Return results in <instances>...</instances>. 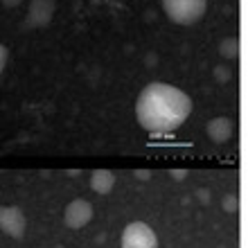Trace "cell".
<instances>
[{
    "label": "cell",
    "instance_id": "1",
    "mask_svg": "<svg viewBox=\"0 0 248 248\" xmlns=\"http://www.w3.org/2000/svg\"><path fill=\"white\" fill-rule=\"evenodd\" d=\"M192 113V99L185 91L165 81H151L136 99L138 124L149 133H171Z\"/></svg>",
    "mask_w": 248,
    "mask_h": 248
},
{
    "label": "cell",
    "instance_id": "2",
    "mask_svg": "<svg viewBox=\"0 0 248 248\" xmlns=\"http://www.w3.org/2000/svg\"><path fill=\"white\" fill-rule=\"evenodd\" d=\"M163 12L176 25H194L208 12V0H163Z\"/></svg>",
    "mask_w": 248,
    "mask_h": 248
},
{
    "label": "cell",
    "instance_id": "3",
    "mask_svg": "<svg viewBox=\"0 0 248 248\" xmlns=\"http://www.w3.org/2000/svg\"><path fill=\"white\" fill-rule=\"evenodd\" d=\"M122 248H158V237L144 221H131L122 232Z\"/></svg>",
    "mask_w": 248,
    "mask_h": 248
},
{
    "label": "cell",
    "instance_id": "4",
    "mask_svg": "<svg viewBox=\"0 0 248 248\" xmlns=\"http://www.w3.org/2000/svg\"><path fill=\"white\" fill-rule=\"evenodd\" d=\"M27 217L18 205H0V230L12 239H20L25 235Z\"/></svg>",
    "mask_w": 248,
    "mask_h": 248
},
{
    "label": "cell",
    "instance_id": "5",
    "mask_svg": "<svg viewBox=\"0 0 248 248\" xmlns=\"http://www.w3.org/2000/svg\"><path fill=\"white\" fill-rule=\"evenodd\" d=\"M93 219V205L86 199H75L68 203V208L63 210V221L68 228L81 230L86 228Z\"/></svg>",
    "mask_w": 248,
    "mask_h": 248
},
{
    "label": "cell",
    "instance_id": "6",
    "mask_svg": "<svg viewBox=\"0 0 248 248\" xmlns=\"http://www.w3.org/2000/svg\"><path fill=\"white\" fill-rule=\"evenodd\" d=\"M57 2L54 0H30L27 7V16H25V27H46L54 16Z\"/></svg>",
    "mask_w": 248,
    "mask_h": 248
},
{
    "label": "cell",
    "instance_id": "7",
    "mask_svg": "<svg viewBox=\"0 0 248 248\" xmlns=\"http://www.w3.org/2000/svg\"><path fill=\"white\" fill-rule=\"evenodd\" d=\"M232 133H235V124H232L230 118H223V115L212 118L205 124V136L215 144H226L230 138H232Z\"/></svg>",
    "mask_w": 248,
    "mask_h": 248
},
{
    "label": "cell",
    "instance_id": "8",
    "mask_svg": "<svg viewBox=\"0 0 248 248\" xmlns=\"http://www.w3.org/2000/svg\"><path fill=\"white\" fill-rule=\"evenodd\" d=\"M115 187V174L108 170H95L91 174V189L97 194H108Z\"/></svg>",
    "mask_w": 248,
    "mask_h": 248
},
{
    "label": "cell",
    "instance_id": "9",
    "mask_svg": "<svg viewBox=\"0 0 248 248\" xmlns=\"http://www.w3.org/2000/svg\"><path fill=\"white\" fill-rule=\"evenodd\" d=\"M237 52H239V41H237V36H230V39H223L221 41V54H223V57L235 59Z\"/></svg>",
    "mask_w": 248,
    "mask_h": 248
},
{
    "label": "cell",
    "instance_id": "10",
    "mask_svg": "<svg viewBox=\"0 0 248 248\" xmlns=\"http://www.w3.org/2000/svg\"><path fill=\"white\" fill-rule=\"evenodd\" d=\"M221 205H223V210L226 212H237V196L235 194H228V196H223V201H221Z\"/></svg>",
    "mask_w": 248,
    "mask_h": 248
},
{
    "label": "cell",
    "instance_id": "11",
    "mask_svg": "<svg viewBox=\"0 0 248 248\" xmlns=\"http://www.w3.org/2000/svg\"><path fill=\"white\" fill-rule=\"evenodd\" d=\"M7 59H9V50H7V47L0 43V75H2V70H5Z\"/></svg>",
    "mask_w": 248,
    "mask_h": 248
},
{
    "label": "cell",
    "instance_id": "12",
    "mask_svg": "<svg viewBox=\"0 0 248 248\" xmlns=\"http://www.w3.org/2000/svg\"><path fill=\"white\" fill-rule=\"evenodd\" d=\"M0 2H2V7H7V9H14V7L23 5V0H0Z\"/></svg>",
    "mask_w": 248,
    "mask_h": 248
},
{
    "label": "cell",
    "instance_id": "13",
    "mask_svg": "<svg viewBox=\"0 0 248 248\" xmlns=\"http://www.w3.org/2000/svg\"><path fill=\"white\" fill-rule=\"evenodd\" d=\"M171 176H176V181H183V176H187V171H185V170H176V171H171Z\"/></svg>",
    "mask_w": 248,
    "mask_h": 248
},
{
    "label": "cell",
    "instance_id": "14",
    "mask_svg": "<svg viewBox=\"0 0 248 248\" xmlns=\"http://www.w3.org/2000/svg\"><path fill=\"white\" fill-rule=\"evenodd\" d=\"M136 176H140L142 181H147V178L151 176V171H144V170H140V171H136Z\"/></svg>",
    "mask_w": 248,
    "mask_h": 248
}]
</instances>
